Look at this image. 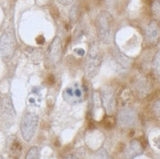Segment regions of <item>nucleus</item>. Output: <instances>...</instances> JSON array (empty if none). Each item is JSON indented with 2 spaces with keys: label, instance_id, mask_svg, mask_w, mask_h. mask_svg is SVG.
I'll return each mask as SVG.
<instances>
[{
  "label": "nucleus",
  "instance_id": "6ab92c4d",
  "mask_svg": "<svg viewBox=\"0 0 160 159\" xmlns=\"http://www.w3.org/2000/svg\"><path fill=\"white\" fill-rule=\"evenodd\" d=\"M57 1H58L61 5H63V6H68V5H71V4L74 2V0H57Z\"/></svg>",
  "mask_w": 160,
  "mask_h": 159
},
{
  "label": "nucleus",
  "instance_id": "4468645a",
  "mask_svg": "<svg viewBox=\"0 0 160 159\" xmlns=\"http://www.w3.org/2000/svg\"><path fill=\"white\" fill-rule=\"evenodd\" d=\"M152 71L156 77L160 78V50L154 55L152 60Z\"/></svg>",
  "mask_w": 160,
  "mask_h": 159
},
{
  "label": "nucleus",
  "instance_id": "f257e3e1",
  "mask_svg": "<svg viewBox=\"0 0 160 159\" xmlns=\"http://www.w3.org/2000/svg\"><path fill=\"white\" fill-rule=\"evenodd\" d=\"M114 20L108 11H101L95 19V27L101 42L110 44L112 41Z\"/></svg>",
  "mask_w": 160,
  "mask_h": 159
},
{
  "label": "nucleus",
  "instance_id": "0eeeda50",
  "mask_svg": "<svg viewBox=\"0 0 160 159\" xmlns=\"http://www.w3.org/2000/svg\"><path fill=\"white\" fill-rule=\"evenodd\" d=\"M138 121V113L134 108L124 107L117 116V122L122 128H131L136 125Z\"/></svg>",
  "mask_w": 160,
  "mask_h": 159
},
{
  "label": "nucleus",
  "instance_id": "f3484780",
  "mask_svg": "<svg viewBox=\"0 0 160 159\" xmlns=\"http://www.w3.org/2000/svg\"><path fill=\"white\" fill-rule=\"evenodd\" d=\"M152 110H153L154 115L160 120V99H158L154 102L153 106H152Z\"/></svg>",
  "mask_w": 160,
  "mask_h": 159
},
{
  "label": "nucleus",
  "instance_id": "f03ea898",
  "mask_svg": "<svg viewBox=\"0 0 160 159\" xmlns=\"http://www.w3.org/2000/svg\"><path fill=\"white\" fill-rule=\"evenodd\" d=\"M102 64V54L100 48L96 42H92L89 46V49L86 56L85 65V73L87 77L89 79H93L95 76L98 74L100 67Z\"/></svg>",
  "mask_w": 160,
  "mask_h": 159
},
{
  "label": "nucleus",
  "instance_id": "20e7f679",
  "mask_svg": "<svg viewBox=\"0 0 160 159\" xmlns=\"http://www.w3.org/2000/svg\"><path fill=\"white\" fill-rule=\"evenodd\" d=\"M38 122L39 117L36 113L29 112L23 117L21 122V132H22L23 139L26 142H30L33 137L37 132Z\"/></svg>",
  "mask_w": 160,
  "mask_h": 159
},
{
  "label": "nucleus",
  "instance_id": "1a4fd4ad",
  "mask_svg": "<svg viewBox=\"0 0 160 159\" xmlns=\"http://www.w3.org/2000/svg\"><path fill=\"white\" fill-rule=\"evenodd\" d=\"M101 103L107 115L111 116L116 109V99L113 89L111 87H104L101 91Z\"/></svg>",
  "mask_w": 160,
  "mask_h": 159
},
{
  "label": "nucleus",
  "instance_id": "ddd939ff",
  "mask_svg": "<svg viewBox=\"0 0 160 159\" xmlns=\"http://www.w3.org/2000/svg\"><path fill=\"white\" fill-rule=\"evenodd\" d=\"M22 152V147L17 140H14L10 144V154L14 157H19Z\"/></svg>",
  "mask_w": 160,
  "mask_h": 159
},
{
  "label": "nucleus",
  "instance_id": "a211bd4d",
  "mask_svg": "<svg viewBox=\"0 0 160 159\" xmlns=\"http://www.w3.org/2000/svg\"><path fill=\"white\" fill-rule=\"evenodd\" d=\"M151 9H152V12L155 14H158L160 12V0H152Z\"/></svg>",
  "mask_w": 160,
  "mask_h": 159
},
{
  "label": "nucleus",
  "instance_id": "6e6552de",
  "mask_svg": "<svg viewBox=\"0 0 160 159\" xmlns=\"http://www.w3.org/2000/svg\"><path fill=\"white\" fill-rule=\"evenodd\" d=\"M145 41L150 46H155L160 40V23L156 20H151L145 27Z\"/></svg>",
  "mask_w": 160,
  "mask_h": 159
},
{
  "label": "nucleus",
  "instance_id": "423d86ee",
  "mask_svg": "<svg viewBox=\"0 0 160 159\" xmlns=\"http://www.w3.org/2000/svg\"><path fill=\"white\" fill-rule=\"evenodd\" d=\"M46 62L49 66H56L62 58V42L59 37H55L46 50Z\"/></svg>",
  "mask_w": 160,
  "mask_h": 159
},
{
  "label": "nucleus",
  "instance_id": "aec40b11",
  "mask_svg": "<svg viewBox=\"0 0 160 159\" xmlns=\"http://www.w3.org/2000/svg\"><path fill=\"white\" fill-rule=\"evenodd\" d=\"M1 158H2V157H1V156H0V159H1Z\"/></svg>",
  "mask_w": 160,
  "mask_h": 159
},
{
  "label": "nucleus",
  "instance_id": "9d476101",
  "mask_svg": "<svg viewBox=\"0 0 160 159\" xmlns=\"http://www.w3.org/2000/svg\"><path fill=\"white\" fill-rule=\"evenodd\" d=\"M134 87L136 89V92L138 94L140 97H144V96H147L151 91L150 82L144 77L137 78L134 82Z\"/></svg>",
  "mask_w": 160,
  "mask_h": 159
},
{
  "label": "nucleus",
  "instance_id": "dca6fc26",
  "mask_svg": "<svg viewBox=\"0 0 160 159\" xmlns=\"http://www.w3.org/2000/svg\"><path fill=\"white\" fill-rule=\"evenodd\" d=\"M80 17V9L78 6H73L70 11V20L72 23H76Z\"/></svg>",
  "mask_w": 160,
  "mask_h": 159
},
{
  "label": "nucleus",
  "instance_id": "9b49d317",
  "mask_svg": "<svg viewBox=\"0 0 160 159\" xmlns=\"http://www.w3.org/2000/svg\"><path fill=\"white\" fill-rule=\"evenodd\" d=\"M113 59L116 66L121 71L128 70L132 64V60L125 54H123L117 47L114 48L113 50Z\"/></svg>",
  "mask_w": 160,
  "mask_h": 159
},
{
  "label": "nucleus",
  "instance_id": "7ed1b4c3",
  "mask_svg": "<svg viewBox=\"0 0 160 159\" xmlns=\"http://www.w3.org/2000/svg\"><path fill=\"white\" fill-rule=\"evenodd\" d=\"M16 45L15 31L12 27H8L0 37V53L4 58L10 59L16 50Z\"/></svg>",
  "mask_w": 160,
  "mask_h": 159
},
{
  "label": "nucleus",
  "instance_id": "39448f33",
  "mask_svg": "<svg viewBox=\"0 0 160 159\" xmlns=\"http://www.w3.org/2000/svg\"><path fill=\"white\" fill-rule=\"evenodd\" d=\"M87 89L79 84H73L63 92V98L69 104H78L85 100Z\"/></svg>",
  "mask_w": 160,
  "mask_h": 159
},
{
  "label": "nucleus",
  "instance_id": "2eb2a0df",
  "mask_svg": "<svg viewBox=\"0 0 160 159\" xmlns=\"http://www.w3.org/2000/svg\"><path fill=\"white\" fill-rule=\"evenodd\" d=\"M39 157H40V149L38 147H32L26 156L27 159H37Z\"/></svg>",
  "mask_w": 160,
  "mask_h": 159
},
{
  "label": "nucleus",
  "instance_id": "f8f14e48",
  "mask_svg": "<svg viewBox=\"0 0 160 159\" xmlns=\"http://www.w3.org/2000/svg\"><path fill=\"white\" fill-rule=\"evenodd\" d=\"M143 147L140 141L138 140H133L127 147L126 150V157L128 158H135L137 156H140L141 154L143 153Z\"/></svg>",
  "mask_w": 160,
  "mask_h": 159
}]
</instances>
